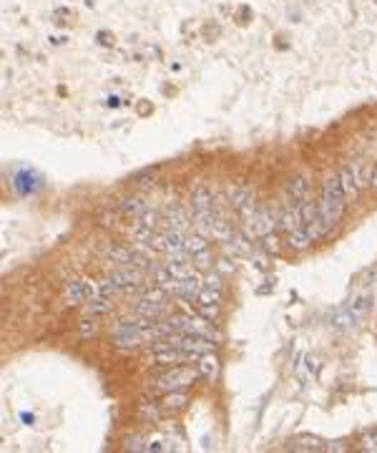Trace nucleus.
<instances>
[{
  "label": "nucleus",
  "mask_w": 377,
  "mask_h": 453,
  "mask_svg": "<svg viewBox=\"0 0 377 453\" xmlns=\"http://www.w3.org/2000/svg\"><path fill=\"white\" fill-rule=\"evenodd\" d=\"M78 330H81L83 338H91V335L98 330V322L94 320V315H91V317H86V320H81V327H78Z\"/></svg>",
  "instance_id": "nucleus-21"
},
{
  "label": "nucleus",
  "mask_w": 377,
  "mask_h": 453,
  "mask_svg": "<svg viewBox=\"0 0 377 453\" xmlns=\"http://www.w3.org/2000/svg\"><path fill=\"white\" fill-rule=\"evenodd\" d=\"M334 327H337V330H352V327L357 325V317H355V315L350 312V310H342V312H337L334 315Z\"/></svg>",
  "instance_id": "nucleus-19"
},
{
  "label": "nucleus",
  "mask_w": 377,
  "mask_h": 453,
  "mask_svg": "<svg viewBox=\"0 0 377 453\" xmlns=\"http://www.w3.org/2000/svg\"><path fill=\"white\" fill-rule=\"evenodd\" d=\"M199 375L209 378V380H214V378L219 375V363H216V358H214L212 352H204L199 358Z\"/></svg>",
  "instance_id": "nucleus-12"
},
{
  "label": "nucleus",
  "mask_w": 377,
  "mask_h": 453,
  "mask_svg": "<svg viewBox=\"0 0 377 453\" xmlns=\"http://www.w3.org/2000/svg\"><path fill=\"white\" fill-rule=\"evenodd\" d=\"M362 448L364 451H372L377 453V428H370L362 433Z\"/></svg>",
  "instance_id": "nucleus-20"
},
{
  "label": "nucleus",
  "mask_w": 377,
  "mask_h": 453,
  "mask_svg": "<svg viewBox=\"0 0 377 453\" xmlns=\"http://www.w3.org/2000/svg\"><path fill=\"white\" fill-rule=\"evenodd\" d=\"M199 308V315L201 317H207V320H216L219 317V305H196Z\"/></svg>",
  "instance_id": "nucleus-22"
},
{
  "label": "nucleus",
  "mask_w": 377,
  "mask_h": 453,
  "mask_svg": "<svg viewBox=\"0 0 377 453\" xmlns=\"http://www.w3.org/2000/svg\"><path fill=\"white\" fill-rule=\"evenodd\" d=\"M232 204L244 220H251L254 212H257V199H254V192L246 187H237L232 192Z\"/></svg>",
  "instance_id": "nucleus-4"
},
{
  "label": "nucleus",
  "mask_w": 377,
  "mask_h": 453,
  "mask_svg": "<svg viewBox=\"0 0 377 453\" xmlns=\"http://www.w3.org/2000/svg\"><path fill=\"white\" fill-rule=\"evenodd\" d=\"M309 242H314V237L307 229V224L300 226V229H295V232H289V247H292V250H304Z\"/></svg>",
  "instance_id": "nucleus-13"
},
{
  "label": "nucleus",
  "mask_w": 377,
  "mask_h": 453,
  "mask_svg": "<svg viewBox=\"0 0 377 453\" xmlns=\"http://www.w3.org/2000/svg\"><path fill=\"white\" fill-rule=\"evenodd\" d=\"M106 257L119 264V267H133V270L141 272H146L151 267V259L146 254H141L138 250H126V247H108Z\"/></svg>",
  "instance_id": "nucleus-2"
},
{
  "label": "nucleus",
  "mask_w": 377,
  "mask_h": 453,
  "mask_svg": "<svg viewBox=\"0 0 377 453\" xmlns=\"http://www.w3.org/2000/svg\"><path fill=\"white\" fill-rule=\"evenodd\" d=\"M209 250L207 247V234H191V237H186V252L188 257H194V254H199V252Z\"/></svg>",
  "instance_id": "nucleus-18"
},
{
  "label": "nucleus",
  "mask_w": 377,
  "mask_h": 453,
  "mask_svg": "<svg viewBox=\"0 0 377 453\" xmlns=\"http://www.w3.org/2000/svg\"><path fill=\"white\" fill-rule=\"evenodd\" d=\"M201 287H204V277L188 272L182 282H179V287H176V297H179L182 302H194L196 297H199Z\"/></svg>",
  "instance_id": "nucleus-6"
},
{
  "label": "nucleus",
  "mask_w": 377,
  "mask_h": 453,
  "mask_svg": "<svg viewBox=\"0 0 377 453\" xmlns=\"http://www.w3.org/2000/svg\"><path fill=\"white\" fill-rule=\"evenodd\" d=\"M94 295H96V285L88 282V280H73V282L66 287V292H63V297H66L68 305H86Z\"/></svg>",
  "instance_id": "nucleus-3"
},
{
  "label": "nucleus",
  "mask_w": 377,
  "mask_h": 453,
  "mask_svg": "<svg viewBox=\"0 0 377 453\" xmlns=\"http://www.w3.org/2000/svg\"><path fill=\"white\" fill-rule=\"evenodd\" d=\"M111 310V300L106 295H94L86 302V312L88 315H106Z\"/></svg>",
  "instance_id": "nucleus-15"
},
{
  "label": "nucleus",
  "mask_w": 377,
  "mask_h": 453,
  "mask_svg": "<svg viewBox=\"0 0 377 453\" xmlns=\"http://www.w3.org/2000/svg\"><path fill=\"white\" fill-rule=\"evenodd\" d=\"M246 224L254 229V234H259V237H267V234H272V226H274V222H272L269 212H262V209H257V212H254V217H251V220H246Z\"/></svg>",
  "instance_id": "nucleus-8"
},
{
  "label": "nucleus",
  "mask_w": 377,
  "mask_h": 453,
  "mask_svg": "<svg viewBox=\"0 0 377 453\" xmlns=\"http://www.w3.org/2000/svg\"><path fill=\"white\" fill-rule=\"evenodd\" d=\"M119 212L124 214V217H133V220H138L141 214L149 212V204H146V199H138V196H128V199H124L119 204Z\"/></svg>",
  "instance_id": "nucleus-9"
},
{
  "label": "nucleus",
  "mask_w": 377,
  "mask_h": 453,
  "mask_svg": "<svg viewBox=\"0 0 377 453\" xmlns=\"http://www.w3.org/2000/svg\"><path fill=\"white\" fill-rule=\"evenodd\" d=\"M347 310H350L357 320H362L364 315H367V310H370V295H357V297H352L350 300V305H347Z\"/></svg>",
  "instance_id": "nucleus-16"
},
{
  "label": "nucleus",
  "mask_w": 377,
  "mask_h": 453,
  "mask_svg": "<svg viewBox=\"0 0 377 453\" xmlns=\"http://www.w3.org/2000/svg\"><path fill=\"white\" fill-rule=\"evenodd\" d=\"M166 440H151V446H149V451H166Z\"/></svg>",
  "instance_id": "nucleus-25"
},
{
  "label": "nucleus",
  "mask_w": 377,
  "mask_h": 453,
  "mask_svg": "<svg viewBox=\"0 0 377 453\" xmlns=\"http://www.w3.org/2000/svg\"><path fill=\"white\" fill-rule=\"evenodd\" d=\"M126 451H149V446L141 438H131L126 443Z\"/></svg>",
  "instance_id": "nucleus-24"
},
{
  "label": "nucleus",
  "mask_w": 377,
  "mask_h": 453,
  "mask_svg": "<svg viewBox=\"0 0 377 453\" xmlns=\"http://www.w3.org/2000/svg\"><path fill=\"white\" fill-rule=\"evenodd\" d=\"M163 222H166V229H174V232H186L188 224H191V217L182 204H169L166 212H163Z\"/></svg>",
  "instance_id": "nucleus-5"
},
{
  "label": "nucleus",
  "mask_w": 377,
  "mask_h": 453,
  "mask_svg": "<svg viewBox=\"0 0 377 453\" xmlns=\"http://www.w3.org/2000/svg\"><path fill=\"white\" fill-rule=\"evenodd\" d=\"M204 282H207V287H219V277L209 275V277H204ZM219 289H221V287H219Z\"/></svg>",
  "instance_id": "nucleus-26"
},
{
  "label": "nucleus",
  "mask_w": 377,
  "mask_h": 453,
  "mask_svg": "<svg viewBox=\"0 0 377 453\" xmlns=\"http://www.w3.org/2000/svg\"><path fill=\"white\" fill-rule=\"evenodd\" d=\"M188 403V398H186V393L184 390H171V393H163V401L158 403L161 405V410H182L184 405Z\"/></svg>",
  "instance_id": "nucleus-11"
},
{
  "label": "nucleus",
  "mask_w": 377,
  "mask_h": 453,
  "mask_svg": "<svg viewBox=\"0 0 377 453\" xmlns=\"http://www.w3.org/2000/svg\"><path fill=\"white\" fill-rule=\"evenodd\" d=\"M196 305H221V289L219 287H201L199 297H196Z\"/></svg>",
  "instance_id": "nucleus-17"
},
{
  "label": "nucleus",
  "mask_w": 377,
  "mask_h": 453,
  "mask_svg": "<svg viewBox=\"0 0 377 453\" xmlns=\"http://www.w3.org/2000/svg\"><path fill=\"white\" fill-rule=\"evenodd\" d=\"M194 264L196 267H212V262H214V257H212V252L209 250H204V252H199V254H194Z\"/></svg>",
  "instance_id": "nucleus-23"
},
{
  "label": "nucleus",
  "mask_w": 377,
  "mask_h": 453,
  "mask_svg": "<svg viewBox=\"0 0 377 453\" xmlns=\"http://www.w3.org/2000/svg\"><path fill=\"white\" fill-rule=\"evenodd\" d=\"M347 171H350L352 182L357 184V189L367 187V184H370V179H372L370 166H367V164H364V161H352L350 166H347Z\"/></svg>",
  "instance_id": "nucleus-10"
},
{
  "label": "nucleus",
  "mask_w": 377,
  "mask_h": 453,
  "mask_svg": "<svg viewBox=\"0 0 377 453\" xmlns=\"http://www.w3.org/2000/svg\"><path fill=\"white\" fill-rule=\"evenodd\" d=\"M307 196H309V179L304 174L295 176V179L287 184V192H284L287 204H304Z\"/></svg>",
  "instance_id": "nucleus-7"
},
{
  "label": "nucleus",
  "mask_w": 377,
  "mask_h": 453,
  "mask_svg": "<svg viewBox=\"0 0 377 453\" xmlns=\"http://www.w3.org/2000/svg\"><path fill=\"white\" fill-rule=\"evenodd\" d=\"M196 375H199V371H194V368H171V371L161 373V375L154 380V388L158 390V393H171V390H184L188 388V385H194Z\"/></svg>",
  "instance_id": "nucleus-1"
},
{
  "label": "nucleus",
  "mask_w": 377,
  "mask_h": 453,
  "mask_svg": "<svg viewBox=\"0 0 377 453\" xmlns=\"http://www.w3.org/2000/svg\"><path fill=\"white\" fill-rule=\"evenodd\" d=\"M295 451H325V443L320 438H312V436H300V438L292 440V446Z\"/></svg>",
  "instance_id": "nucleus-14"
},
{
  "label": "nucleus",
  "mask_w": 377,
  "mask_h": 453,
  "mask_svg": "<svg viewBox=\"0 0 377 453\" xmlns=\"http://www.w3.org/2000/svg\"><path fill=\"white\" fill-rule=\"evenodd\" d=\"M370 184H372V189H377V169L372 171V179H370Z\"/></svg>",
  "instance_id": "nucleus-27"
}]
</instances>
